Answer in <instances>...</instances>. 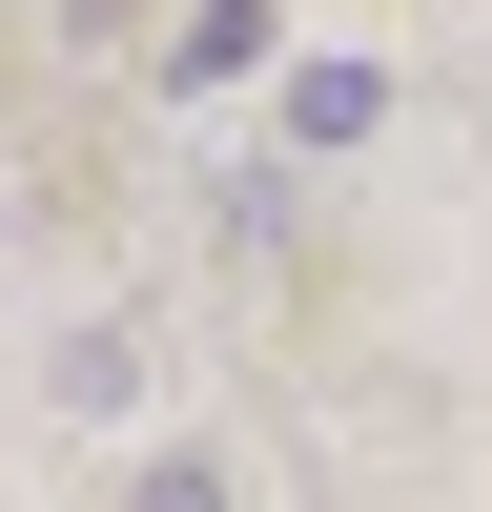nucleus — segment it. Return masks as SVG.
<instances>
[{"instance_id":"nucleus-2","label":"nucleus","mask_w":492,"mask_h":512,"mask_svg":"<svg viewBox=\"0 0 492 512\" xmlns=\"http://www.w3.org/2000/svg\"><path fill=\"white\" fill-rule=\"evenodd\" d=\"M369 123H390L369 62H308V82H287V144H369Z\"/></svg>"},{"instance_id":"nucleus-3","label":"nucleus","mask_w":492,"mask_h":512,"mask_svg":"<svg viewBox=\"0 0 492 512\" xmlns=\"http://www.w3.org/2000/svg\"><path fill=\"white\" fill-rule=\"evenodd\" d=\"M41 390H62V431H103V410H123V390H144V349H123V328H82V349H62V369H41Z\"/></svg>"},{"instance_id":"nucleus-1","label":"nucleus","mask_w":492,"mask_h":512,"mask_svg":"<svg viewBox=\"0 0 492 512\" xmlns=\"http://www.w3.org/2000/svg\"><path fill=\"white\" fill-rule=\"evenodd\" d=\"M267 41H287V0H185V41H164V82H267Z\"/></svg>"},{"instance_id":"nucleus-4","label":"nucleus","mask_w":492,"mask_h":512,"mask_svg":"<svg viewBox=\"0 0 492 512\" xmlns=\"http://www.w3.org/2000/svg\"><path fill=\"white\" fill-rule=\"evenodd\" d=\"M123 512H226V472H205V451H164V472L123 492Z\"/></svg>"}]
</instances>
